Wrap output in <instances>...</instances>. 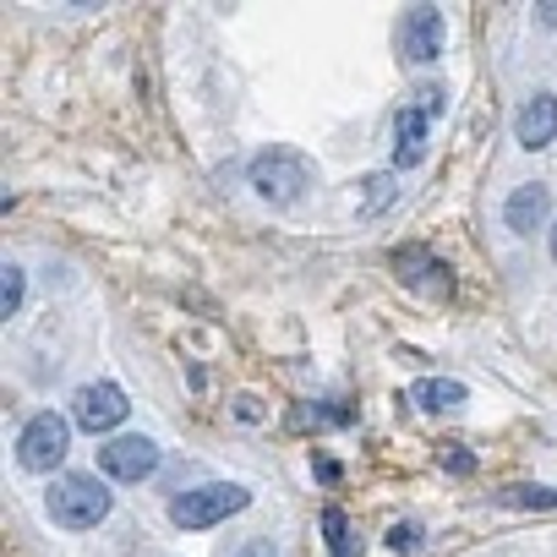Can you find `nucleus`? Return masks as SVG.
<instances>
[{
	"label": "nucleus",
	"mask_w": 557,
	"mask_h": 557,
	"mask_svg": "<svg viewBox=\"0 0 557 557\" xmlns=\"http://www.w3.org/2000/svg\"><path fill=\"white\" fill-rule=\"evenodd\" d=\"M503 503H519V508H557V492H541V486H508Z\"/></svg>",
	"instance_id": "obj_15"
},
{
	"label": "nucleus",
	"mask_w": 557,
	"mask_h": 557,
	"mask_svg": "<svg viewBox=\"0 0 557 557\" xmlns=\"http://www.w3.org/2000/svg\"><path fill=\"white\" fill-rule=\"evenodd\" d=\"M72 410H77V426H88V432H115V426L126 421L132 399H126L115 383H88V388H77Z\"/></svg>",
	"instance_id": "obj_7"
},
{
	"label": "nucleus",
	"mask_w": 557,
	"mask_h": 557,
	"mask_svg": "<svg viewBox=\"0 0 557 557\" xmlns=\"http://www.w3.org/2000/svg\"><path fill=\"white\" fill-rule=\"evenodd\" d=\"M235 557H273L268 546H246V552H235Z\"/></svg>",
	"instance_id": "obj_19"
},
{
	"label": "nucleus",
	"mask_w": 557,
	"mask_h": 557,
	"mask_svg": "<svg viewBox=\"0 0 557 557\" xmlns=\"http://www.w3.org/2000/svg\"><path fill=\"white\" fill-rule=\"evenodd\" d=\"M421 110H426V115H437V110H443V88H437V83H426V88H421Z\"/></svg>",
	"instance_id": "obj_18"
},
{
	"label": "nucleus",
	"mask_w": 557,
	"mask_h": 557,
	"mask_svg": "<svg viewBox=\"0 0 557 557\" xmlns=\"http://www.w3.org/2000/svg\"><path fill=\"white\" fill-rule=\"evenodd\" d=\"M323 535H329L334 552H350V546H356V530H350L345 508H323Z\"/></svg>",
	"instance_id": "obj_14"
},
{
	"label": "nucleus",
	"mask_w": 557,
	"mask_h": 557,
	"mask_svg": "<svg viewBox=\"0 0 557 557\" xmlns=\"http://www.w3.org/2000/svg\"><path fill=\"white\" fill-rule=\"evenodd\" d=\"M410 394H416L421 410H459V405H465V383H454V377H426V383H416Z\"/></svg>",
	"instance_id": "obj_12"
},
{
	"label": "nucleus",
	"mask_w": 557,
	"mask_h": 557,
	"mask_svg": "<svg viewBox=\"0 0 557 557\" xmlns=\"http://www.w3.org/2000/svg\"><path fill=\"white\" fill-rule=\"evenodd\" d=\"M513 137H519V148H546L557 137V99L552 94H530L519 104V115H513Z\"/></svg>",
	"instance_id": "obj_9"
},
{
	"label": "nucleus",
	"mask_w": 557,
	"mask_h": 557,
	"mask_svg": "<svg viewBox=\"0 0 557 557\" xmlns=\"http://www.w3.org/2000/svg\"><path fill=\"white\" fill-rule=\"evenodd\" d=\"M110 513V486L94 475H61L50 486V519L61 530H94Z\"/></svg>",
	"instance_id": "obj_3"
},
{
	"label": "nucleus",
	"mask_w": 557,
	"mask_h": 557,
	"mask_svg": "<svg viewBox=\"0 0 557 557\" xmlns=\"http://www.w3.org/2000/svg\"><path fill=\"white\" fill-rule=\"evenodd\" d=\"M246 181H251V191L262 197V202H278V208H290L301 191H307V181H312V159L301 153V148H262L257 159H251V170H246Z\"/></svg>",
	"instance_id": "obj_1"
},
{
	"label": "nucleus",
	"mask_w": 557,
	"mask_h": 557,
	"mask_svg": "<svg viewBox=\"0 0 557 557\" xmlns=\"http://www.w3.org/2000/svg\"><path fill=\"white\" fill-rule=\"evenodd\" d=\"M443 39H448V28H443V12L437 7H410L405 17H399V50L410 55V61H437L443 55Z\"/></svg>",
	"instance_id": "obj_6"
},
{
	"label": "nucleus",
	"mask_w": 557,
	"mask_h": 557,
	"mask_svg": "<svg viewBox=\"0 0 557 557\" xmlns=\"http://www.w3.org/2000/svg\"><path fill=\"white\" fill-rule=\"evenodd\" d=\"M552 257H557V224H552Z\"/></svg>",
	"instance_id": "obj_20"
},
{
	"label": "nucleus",
	"mask_w": 557,
	"mask_h": 557,
	"mask_svg": "<svg viewBox=\"0 0 557 557\" xmlns=\"http://www.w3.org/2000/svg\"><path fill=\"white\" fill-rule=\"evenodd\" d=\"M66 421L55 416V410H39L28 426H23V437H17V459H23V470H39V475H50L61 459H66Z\"/></svg>",
	"instance_id": "obj_4"
},
{
	"label": "nucleus",
	"mask_w": 557,
	"mask_h": 557,
	"mask_svg": "<svg viewBox=\"0 0 557 557\" xmlns=\"http://www.w3.org/2000/svg\"><path fill=\"white\" fill-rule=\"evenodd\" d=\"M388 186H394V175H367V208H383Z\"/></svg>",
	"instance_id": "obj_17"
},
{
	"label": "nucleus",
	"mask_w": 557,
	"mask_h": 557,
	"mask_svg": "<svg viewBox=\"0 0 557 557\" xmlns=\"http://www.w3.org/2000/svg\"><path fill=\"white\" fill-rule=\"evenodd\" d=\"M246 503H251L246 486H235V481H208V486H191V492L170 497V524H175V530H208V524L240 513Z\"/></svg>",
	"instance_id": "obj_2"
},
{
	"label": "nucleus",
	"mask_w": 557,
	"mask_h": 557,
	"mask_svg": "<svg viewBox=\"0 0 557 557\" xmlns=\"http://www.w3.org/2000/svg\"><path fill=\"white\" fill-rule=\"evenodd\" d=\"M23 290H28L23 268H17V262H7V268H0V312H7V318H17V312H23Z\"/></svg>",
	"instance_id": "obj_13"
},
{
	"label": "nucleus",
	"mask_w": 557,
	"mask_h": 557,
	"mask_svg": "<svg viewBox=\"0 0 557 557\" xmlns=\"http://www.w3.org/2000/svg\"><path fill=\"white\" fill-rule=\"evenodd\" d=\"M546 208H552L546 186H541V181H524V186L508 191V202H503V224H508L513 235H530V230L546 224Z\"/></svg>",
	"instance_id": "obj_10"
},
{
	"label": "nucleus",
	"mask_w": 557,
	"mask_h": 557,
	"mask_svg": "<svg viewBox=\"0 0 557 557\" xmlns=\"http://www.w3.org/2000/svg\"><path fill=\"white\" fill-rule=\"evenodd\" d=\"M426 126H432V115H426L421 104H405V110L394 115V164H399V170H410V164L426 159Z\"/></svg>",
	"instance_id": "obj_11"
},
{
	"label": "nucleus",
	"mask_w": 557,
	"mask_h": 557,
	"mask_svg": "<svg viewBox=\"0 0 557 557\" xmlns=\"http://www.w3.org/2000/svg\"><path fill=\"white\" fill-rule=\"evenodd\" d=\"M388 546H394V552H416V546H421V524H410V519L394 524V530H388Z\"/></svg>",
	"instance_id": "obj_16"
},
{
	"label": "nucleus",
	"mask_w": 557,
	"mask_h": 557,
	"mask_svg": "<svg viewBox=\"0 0 557 557\" xmlns=\"http://www.w3.org/2000/svg\"><path fill=\"white\" fill-rule=\"evenodd\" d=\"M394 273L405 278V285L432 290V296H448V290H454L448 262H437V257H432V251H421V246H399V251H394Z\"/></svg>",
	"instance_id": "obj_8"
},
{
	"label": "nucleus",
	"mask_w": 557,
	"mask_h": 557,
	"mask_svg": "<svg viewBox=\"0 0 557 557\" xmlns=\"http://www.w3.org/2000/svg\"><path fill=\"white\" fill-rule=\"evenodd\" d=\"M99 470H104L110 481H148V475L159 470V443L143 437V432L110 437V443L99 448Z\"/></svg>",
	"instance_id": "obj_5"
}]
</instances>
